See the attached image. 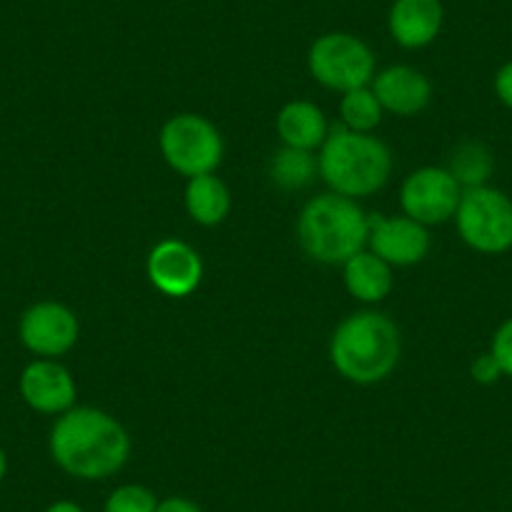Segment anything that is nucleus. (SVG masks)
Instances as JSON below:
<instances>
[{"mask_svg": "<svg viewBox=\"0 0 512 512\" xmlns=\"http://www.w3.org/2000/svg\"><path fill=\"white\" fill-rule=\"evenodd\" d=\"M51 457L76 480H106L126 465L131 437L116 417L93 407H71L51 430Z\"/></svg>", "mask_w": 512, "mask_h": 512, "instance_id": "f257e3e1", "label": "nucleus"}, {"mask_svg": "<svg viewBox=\"0 0 512 512\" xmlns=\"http://www.w3.org/2000/svg\"><path fill=\"white\" fill-rule=\"evenodd\" d=\"M400 352V329L392 319L377 312L347 317L329 344L337 372L357 384H374L390 377L400 362Z\"/></svg>", "mask_w": 512, "mask_h": 512, "instance_id": "f03ea898", "label": "nucleus"}, {"mask_svg": "<svg viewBox=\"0 0 512 512\" xmlns=\"http://www.w3.org/2000/svg\"><path fill=\"white\" fill-rule=\"evenodd\" d=\"M392 174V154L379 139L347 126H334L319 154V176L334 194L369 196L382 189Z\"/></svg>", "mask_w": 512, "mask_h": 512, "instance_id": "7ed1b4c3", "label": "nucleus"}, {"mask_svg": "<svg viewBox=\"0 0 512 512\" xmlns=\"http://www.w3.org/2000/svg\"><path fill=\"white\" fill-rule=\"evenodd\" d=\"M299 244L304 254L322 264H344L364 251L369 221L359 204L342 194H322L299 214Z\"/></svg>", "mask_w": 512, "mask_h": 512, "instance_id": "20e7f679", "label": "nucleus"}, {"mask_svg": "<svg viewBox=\"0 0 512 512\" xmlns=\"http://www.w3.org/2000/svg\"><path fill=\"white\" fill-rule=\"evenodd\" d=\"M457 231L480 254H505L512 249V199L492 186L462 191L457 206Z\"/></svg>", "mask_w": 512, "mask_h": 512, "instance_id": "39448f33", "label": "nucleus"}, {"mask_svg": "<svg viewBox=\"0 0 512 512\" xmlns=\"http://www.w3.org/2000/svg\"><path fill=\"white\" fill-rule=\"evenodd\" d=\"M309 73L332 91H354L374 78V53L352 33H324L309 48Z\"/></svg>", "mask_w": 512, "mask_h": 512, "instance_id": "423d86ee", "label": "nucleus"}, {"mask_svg": "<svg viewBox=\"0 0 512 512\" xmlns=\"http://www.w3.org/2000/svg\"><path fill=\"white\" fill-rule=\"evenodd\" d=\"M159 144L166 164L189 179L214 174L224 154V144L214 123L196 113H179L169 118L161 128Z\"/></svg>", "mask_w": 512, "mask_h": 512, "instance_id": "0eeeda50", "label": "nucleus"}, {"mask_svg": "<svg viewBox=\"0 0 512 512\" xmlns=\"http://www.w3.org/2000/svg\"><path fill=\"white\" fill-rule=\"evenodd\" d=\"M462 199V186L455 176L440 166H425L407 176L402 186V209L420 224H445L457 214Z\"/></svg>", "mask_w": 512, "mask_h": 512, "instance_id": "6e6552de", "label": "nucleus"}, {"mask_svg": "<svg viewBox=\"0 0 512 512\" xmlns=\"http://www.w3.org/2000/svg\"><path fill=\"white\" fill-rule=\"evenodd\" d=\"M21 342L43 359L61 357L76 344L78 319L68 307L58 302H38L21 317Z\"/></svg>", "mask_w": 512, "mask_h": 512, "instance_id": "1a4fd4ad", "label": "nucleus"}, {"mask_svg": "<svg viewBox=\"0 0 512 512\" xmlns=\"http://www.w3.org/2000/svg\"><path fill=\"white\" fill-rule=\"evenodd\" d=\"M367 221V244L390 267H412V264L422 262L430 251V234H427L425 224L410 219V216L384 219V216L372 214L367 216Z\"/></svg>", "mask_w": 512, "mask_h": 512, "instance_id": "9d476101", "label": "nucleus"}, {"mask_svg": "<svg viewBox=\"0 0 512 512\" xmlns=\"http://www.w3.org/2000/svg\"><path fill=\"white\" fill-rule=\"evenodd\" d=\"M21 397L41 415H63L76 402V382L56 359H36L21 372Z\"/></svg>", "mask_w": 512, "mask_h": 512, "instance_id": "9b49d317", "label": "nucleus"}, {"mask_svg": "<svg viewBox=\"0 0 512 512\" xmlns=\"http://www.w3.org/2000/svg\"><path fill=\"white\" fill-rule=\"evenodd\" d=\"M201 259L189 244L166 239L154 246L149 256V279L166 297H189L201 282Z\"/></svg>", "mask_w": 512, "mask_h": 512, "instance_id": "f8f14e48", "label": "nucleus"}, {"mask_svg": "<svg viewBox=\"0 0 512 512\" xmlns=\"http://www.w3.org/2000/svg\"><path fill=\"white\" fill-rule=\"evenodd\" d=\"M445 23L442 0H395L387 16V28L402 48H425L437 41Z\"/></svg>", "mask_w": 512, "mask_h": 512, "instance_id": "ddd939ff", "label": "nucleus"}, {"mask_svg": "<svg viewBox=\"0 0 512 512\" xmlns=\"http://www.w3.org/2000/svg\"><path fill=\"white\" fill-rule=\"evenodd\" d=\"M374 96L384 111L397 116H415L425 111L432 98V83L412 66H390L374 76Z\"/></svg>", "mask_w": 512, "mask_h": 512, "instance_id": "4468645a", "label": "nucleus"}, {"mask_svg": "<svg viewBox=\"0 0 512 512\" xmlns=\"http://www.w3.org/2000/svg\"><path fill=\"white\" fill-rule=\"evenodd\" d=\"M277 134L289 149L314 151L327 139V121L324 113L309 101H292L279 111Z\"/></svg>", "mask_w": 512, "mask_h": 512, "instance_id": "2eb2a0df", "label": "nucleus"}, {"mask_svg": "<svg viewBox=\"0 0 512 512\" xmlns=\"http://www.w3.org/2000/svg\"><path fill=\"white\" fill-rule=\"evenodd\" d=\"M344 284L359 302H382L392 292V267L374 251H359L344 262Z\"/></svg>", "mask_w": 512, "mask_h": 512, "instance_id": "dca6fc26", "label": "nucleus"}, {"mask_svg": "<svg viewBox=\"0 0 512 512\" xmlns=\"http://www.w3.org/2000/svg\"><path fill=\"white\" fill-rule=\"evenodd\" d=\"M186 209H189V216L196 224H221L231 209L229 189L214 174L194 176V179H189V186H186Z\"/></svg>", "mask_w": 512, "mask_h": 512, "instance_id": "f3484780", "label": "nucleus"}, {"mask_svg": "<svg viewBox=\"0 0 512 512\" xmlns=\"http://www.w3.org/2000/svg\"><path fill=\"white\" fill-rule=\"evenodd\" d=\"M495 161H492L490 149L480 141H465L452 151V159L447 171L455 176L457 184L465 189H477V186H487V179L492 176Z\"/></svg>", "mask_w": 512, "mask_h": 512, "instance_id": "a211bd4d", "label": "nucleus"}, {"mask_svg": "<svg viewBox=\"0 0 512 512\" xmlns=\"http://www.w3.org/2000/svg\"><path fill=\"white\" fill-rule=\"evenodd\" d=\"M317 171L319 161L314 159L312 151L289 149V146H284L279 154H274L272 166H269V176L284 191L304 189L307 184H312Z\"/></svg>", "mask_w": 512, "mask_h": 512, "instance_id": "6ab92c4d", "label": "nucleus"}, {"mask_svg": "<svg viewBox=\"0 0 512 512\" xmlns=\"http://www.w3.org/2000/svg\"><path fill=\"white\" fill-rule=\"evenodd\" d=\"M339 111H342V126H347L349 131H359V134H369L382 121L384 108L372 88L362 86L344 93Z\"/></svg>", "mask_w": 512, "mask_h": 512, "instance_id": "aec40b11", "label": "nucleus"}, {"mask_svg": "<svg viewBox=\"0 0 512 512\" xmlns=\"http://www.w3.org/2000/svg\"><path fill=\"white\" fill-rule=\"evenodd\" d=\"M159 500L146 485H121L106 497L103 512H156Z\"/></svg>", "mask_w": 512, "mask_h": 512, "instance_id": "412c9836", "label": "nucleus"}, {"mask_svg": "<svg viewBox=\"0 0 512 512\" xmlns=\"http://www.w3.org/2000/svg\"><path fill=\"white\" fill-rule=\"evenodd\" d=\"M490 354L497 359L502 374H505V377H512V317L505 319V322L497 327L490 344Z\"/></svg>", "mask_w": 512, "mask_h": 512, "instance_id": "4be33fe9", "label": "nucleus"}, {"mask_svg": "<svg viewBox=\"0 0 512 512\" xmlns=\"http://www.w3.org/2000/svg\"><path fill=\"white\" fill-rule=\"evenodd\" d=\"M470 374L477 384H495L497 379L505 377L500 369V364H497V359L492 357L490 352L480 354V357L470 364Z\"/></svg>", "mask_w": 512, "mask_h": 512, "instance_id": "5701e85b", "label": "nucleus"}, {"mask_svg": "<svg viewBox=\"0 0 512 512\" xmlns=\"http://www.w3.org/2000/svg\"><path fill=\"white\" fill-rule=\"evenodd\" d=\"M495 93L502 106L512 108V61H507L500 71L495 73Z\"/></svg>", "mask_w": 512, "mask_h": 512, "instance_id": "b1692460", "label": "nucleus"}, {"mask_svg": "<svg viewBox=\"0 0 512 512\" xmlns=\"http://www.w3.org/2000/svg\"><path fill=\"white\" fill-rule=\"evenodd\" d=\"M156 512H204L194 500L189 497H166V500H159V507Z\"/></svg>", "mask_w": 512, "mask_h": 512, "instance_id": "393cba45", "label": "nucleus"}, {"mask_svg": "<svg viewBox=\"0 0 512 512\" xmlns=\"http://www.w3.org/2000/svg\"><path fill=\"white\" fill-rule=\"evenodd\" d=\"M46 512H86V510L73 500H56L46 507Z\"/></svg>", "mask_w": 512, "mask_h": 512, "instance_id": "a878e982", "label": "nucleus"}, {"mask_svg": "<svg viewBox=\"0 0 512 512\" xmlns=\"http://www.w3.org/2000/svg\"><path fill=\"white\" fill-rule=\"evenodd\" d=\"M6 475H8V455L6 450L0 447V482L6 480Z\"/></svg>", "mask_w": 512, "mask_h": 512, "instance_id": "bb28decb", "label": "nucleus"}]
</instances>
